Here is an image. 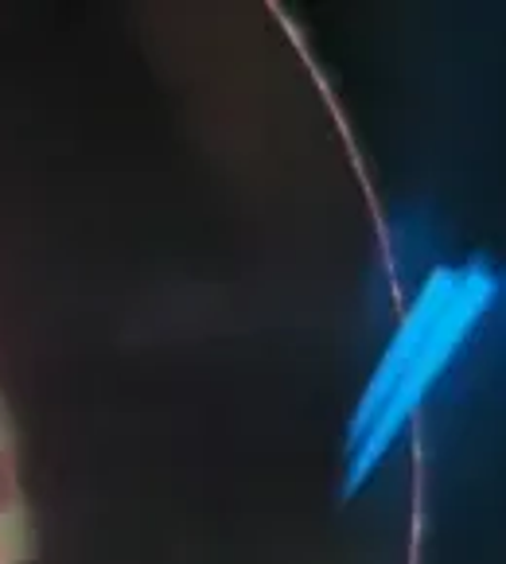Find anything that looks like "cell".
I'll list each match as a JSON object with an SVG mask.
<instances>
[{
  "label": "cell",
  "instance_id": "obj_1",
  "mask_svg": "<svg viewBox=\"0 0 506 564\" xmlns=\"http://www.w3.org/2000/svg\"><path fill=\"white\" fill-rule=\"evenodd\" d=\"M17 507V471H12L9 452L0 448V518Z\"/></svg>",
  "mask_w": 506,
  "mask_h": 564
},
{
  "label": "cell",
  "instance_id": "obj_2",
  "mask_svg": "<svg viewBox=\"0 0 506 564\" xmlns=\"http://www.w3.org/2000/svg\"><path fill=\"white\" fill-rule=\"evenodd\" d=\"M0 561H4V553H0Z\"/></svg>",
  "mask_w": 506,
  "mask_h": 564
}]
</instances>
